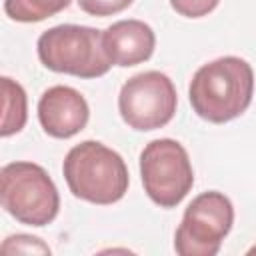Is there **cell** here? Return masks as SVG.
I'll return each instance as SVG.
<instances>
[{"mask_svg": "<svg viewBox=\"0 0 256 256\" xmlns=\"http://www.w3.org/2000/svg\"><path fill=\"white\" fill-rule=\"evenodd\" d=\"M104 50L112 66H136L146 62L156 46L154 30L142 20H118L102 32Z\"/></svg>", "mask_w": 256, "mask_h": 256, "instance_id": "9", "label": "cell"}, {"mask_svg": "<svg viewBox=\"0 0 256 256\" xmlns=\"http://www.w3.org/2000/svg\"><path fill=\"white\" fill-rule=\"evenodd\" d=\"M220 0H170V6L186 18H202L208 16Z\"/></svg>", "mask_w": 256, "mask_h": 256, "instance_id": "14", "label": "cell"}, {"mask_svg": "<svg viewBox=\"0 0 256 256\" xmlns=\"http://www.w3.org/2000/svg\"><path fill=\"white\" fill-rule=\"evenodd\" d=\"M72 0H4V12L8 18L16 22H42L64 8L70 6Z\"/></svg>", "mask_w": 256, "mask_h": 256, "instance_id": "11", "label": "cell"}, {"mask_svg": "<svg viewBox=\"0 0 256 256\" xmlns=\"http://www.w3.org/2000/svg\"><path fill=\"white\" fill-rule=\"evenodd\" d=\"M234 224V206L218 190L198 194L184 210L174 234V250L180 256H214Z\"/></svg>", "mask_w": 256, "mask_h": 256, "instance_id": "6", "label": "cell"}, {"mask_svg": "<svg viewBox=\"0 0 256 256\" xmlns=\"http://www.w3.org/2000/svg\"><path fill=\"white\" fill-rule=\"evenodd\" d=\"M4 254H50V248L36 236L16 234L8 236L0 248Z\"/></svg>", "mask_w": 256, "mask_h": 256, "instance_id": "12", "label": "cell"}, {"mask_svg": "<svg viewBox=\"0 0 256 256\" xmlns=\"http://www.w3.org/2000/svg\"><path fill=\"white\" fill-rule=\"evenodd\" d=\"M250 252H256V246H254V248H252V250H250Z\"/></svg>", "mask_w": 256, "mask_h": 256, "instance_id": "15", "label": "cell"}, {"mask_svg": "<svg viewBox=\"0 0 256 256\" xmlns=\"http://www.w3.org/2000/svg\"><path fill=\"white\" fill-rule=\"evenodd\" d=\"M0 84H2V128H0V134H2V138H8L12 134H18L24 128L26 118H28V98H26L24 88L16 80L2 76Z\"/></svg>", "mask_w": 256, "mask_h": 256, "instance_id": "10", "label": "cell"}, {"mask_svg": "<svg viewBox=\"0 0 256 256\" xmlns=\"http://www.w3.org/2000/svg\"><path fill=\"white\" fill-rule=\"evenodd\" d=\"M178 106V96L172 80L158 72L148 70L128 78L118 94V112L122 120L138 132H150L166 126Z\"/></svg>", "mask_w": 256, "mask_h": 256, "instance_id": "7", "label": "cell"}, {"mask_svg": "<svg viewBox=\"0 0 256 256\" xmlns=\"http://www.w3.org/2000/svg\"><path fill=\"white\" fill-rule=\"evenodd\" d=\"M90 108L86 98L70 86H52L38 100V120L52 138H72L88 124Z\"/></svg>", "mask_w": 256, "mask_h": 256, "instance_id": "8", "label": "cell"}, {"mask_svg": "<svg viewBox=\"0 0 256 256\" xmlns=\"http://www.w3.org/2000/svg\"><path fill=\"white\" fill-rule=\"evenodd\" d=\"M134 0H76L82 12L90 16H112L126 10Z\"/></svg>", "mask_w": 256, "mask_h": 256, "instance_id": "13", "label": "cell"}, {"mask_svg": "<svg viewBox=\"0 0 256 256\" xmlns=\"http://www.w3.org/2000/svg\"><path fill=\"white\" fill-rule=\"evenodd\" d=\"M62 172L76 198L100 206L122 200L130 184L124 158L98 140H84L72 146L64 158Z\"/></svg>", "mask_w": 256, "mask_h": 256, "instance_id": "2", "label": "cell"}, {"mask_svg": "<svg viewBox=\"0 0 256 256\" xmlns=\"http://www.w3.org/2000/svg\"><path fill=\"white\" fill-rule=\"evenodd\" d=\"M36 50L48 70L78 78L104 76L112 66L104 50L102 32L90 26L58 24L48 28L40 34Z\"/></svg>", "mask_w": 256, "mask_h": 256, "instance_id": "3", "label": "cell"}, {"mask_svg": "<svg viewBox=\"0 0 256 256\" xmlns=\"http://www.w3.org/2000/svg\"><path fill=\"white\" fill-rule=\"evenodd\" d=\"M140 176L148 198L160 208L178 206L194 186L186 148L172 138H156L140 152Z\"/></svg>", "mask_w": 256, "mask_h": 256, "instance_id": "5", "label": "cell"}, {"mask_svg": "<svg viewBox=\"0 0 256 256\" xmlns=\"http://www.w3.org/2000/svg\"><path fill=\"white\" fill-rule=\"evenodd\" d=\"M252 94V66L238 56H222L200 66L188 88L192 110L212 124H224L244 114Z\"/></svg>", "mask_w": 256, "mask_h": 256, "instance_id": "1", "label": "cell"}, {"mask_svg": "<svg viewBox=\"0 0 256 256\" xmlns=\"http://www.w3.org/2000/svg\"><path fill=\"white\" fill-rule=\"evenodd\" d=\"M2 208L26 226H46L60 210L58 188L48 172L34 162H10L0 170Z\"/></svg>", "mask_w": 256, "mask_h": 256, "instance_id": "4", "label": "cell"}]
</instances>
